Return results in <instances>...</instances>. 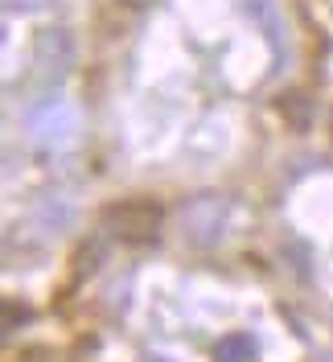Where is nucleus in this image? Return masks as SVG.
<instances>
[{"instance_id":"nucleus-2","label":"nucleus","mask_w":333,"mask_h":362,"mask_svg":"<svg viewBox=\"0 0 333 362\" xmlns=\"http://www.w3.org/2000/svg\"><path fill=\"white\" fill-rule=\"evenodd\" d=\"M111 230L119 235V239H128V243H144L148 235L156 230V223H160V210L148 202H124L119 210H111Z\"/></svg>"},{"instance_id":"nucleus-1","label":"nucleus","mask_w":333,"mask_h":362,"mask_svg":"<svg viewBox=\"0 0 333 362\" xmlns=\"http://www.w3.org/2000/svg\"><path fill=\"white\" fill-rule=\"evenodd\" d=\"M74 128H78V112H74L70 103H62V99H49L37 112H29V136H33V140L58 144V140H66Z\"/></svg>"},{"instance_id":"nucleus-3","label":"nucleus","mask_w":333,"mask_h":362,"mask_svg":"<svg viewBox=\"0 0 333 362\" xmlns=\"http://www.w3.org/2000/svg\"><path fill=\"white\" fill-rule=\"evenodd\" d=\"M255 354V341L247 338V334H226L218 341V350H214V358L218 362H247Z\"/></svg>"},{"instance_id":"nucleus-4","label":"nucleus","mask_w":333,"mask_h":362,"mask_svg":"<svg viewBox=\"0 0 333 362\" xmlns=\"http://www.w3.org/2000/svg\"><path fill=\"white\" fill-rule=\"evenodd\" d=\"M153 362H169V358H153Z\"/></svg>"}]
</instances>
